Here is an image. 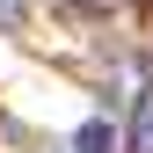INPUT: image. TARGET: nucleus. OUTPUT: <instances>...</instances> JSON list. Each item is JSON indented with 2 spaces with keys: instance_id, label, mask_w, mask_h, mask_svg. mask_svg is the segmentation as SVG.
Masks as SVG:
<instances>
[{
  "instance_id": "1",
  "label": "nucleus",
  "mask_w": 153,
  "mask_h": 153,
  "mask_svg": "<svg viewBox=\"0 0 153 153\" xmlns=\"http://www.w3.org/2000/svg\"><path fill=\"white\" fill-rule=\"evenodd\" d=\"M73 153H117V124H80Z\"/></svg>"
},
{
  "instance_id": "2",
  "label": "nucleus",
  "mask_w": 153,
  "mask_h": 153,
  "mask_svg": "<svg viewBox=\"0 0 153 153\" xmlns=\"http://www.w3.org/2000/svg\"><path fill=\"white\" fill-rule=\"evenodd\" d=\"M139 146H153V95L139 102Z\"/></svg>"
}]
</instances>
